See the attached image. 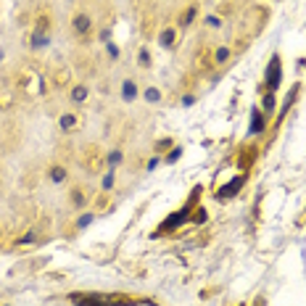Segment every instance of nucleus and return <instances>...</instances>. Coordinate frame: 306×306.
I'll list each match as a JSON object with an SVG mask.
<instances>
[{"label": "nucleus", "instance_id": "6ab92c4d", "mask_svg": "<svg viewBox=\"0 0 306 306\" xmlns=\"http://www.w3.org/2000/svg\"><path fill=\"white\" fill-rule=\"evenodd\" d=\"M145 98H148V101H158V98H161V93H158L156 87H151L148 93H145Z\"/></svg>", "mask_w": 306, "mask_h": 306}, {"label": "nucleus", "instance_id": "393cba45", "mask_svg": "<svg viewBox=\"0 0 306 306\" xmlns=\"http://www.w3.org/2000/svg\"><path fill=\"white\" fill-rule=\"evenodd\" d=\"M180 153H182L180 148H174V151L169 153V161H177V158H180Z\"/></svg>", "mask_w": 306, "mask_h": 306}, {"label": "nucleus", "instance_id": "6e6552de", "mask_svg": "<svg viewBox=\"0 0 306 306\" xmlns=\"http://www.w3.org/2000/svg\"><path fill=\"white\" fill-rule=\"evenodd\" d=\"M85 166H87V169H90V172H98V169H101V153H98L95 148H90V151H87V158H85Z\"/></svg>", "mask_w": 306, "mask_h": 306}, {"label": "nucleus", "instance_id": "2eb2a0df", "mask_svg": "<svg viewBox=\"0 0 306 306\" xmlns=\"http://www.w3.org/2000/svg\"><path fill=\"white\" fill-rule=\"evenodd\" d=\"M50 180L53 182H64L66 180V169H64V166H53V169H50Z\"/></svg>", "mask_w": 306, "mask_h": 306}, {"label": "nucleus", "instance_id": "aec40b11", "mask_svg": "<svg viewBox=\"0 0 306 306\" xmlns=\"http://www.w3.org/2000/svg\"><path fill=\"white\" fill-rule=\"evenodd\" d=\"M264 109H267V111H272V109H274V95H272V93L264 98Z\"/></svg>", "mask_w": 306, "mask_h": 306}, {"label": "nucleus", "instance_id": "a211bd4d", "mask_svg": "<svg viewBox=\"0 0 306 306\" xmlns=\"http://www.w3.org/2000/svg\"><path fill=\"white\" fill-rule=\"evenodd\" d=\"M11 106H13L11 93H3V90H0V109H11Z\"/></svg>", "mask_w": 306, "mask_h": 306}, {"label": "nucleus", "instance_id": "1a4fd4ad", "mask_svg": "<svg viewBox=\"0 0 306 306\" xmlns=\"http://www.w3.org/2000/svg\"><path fill=\"white\" fill-rule=\"evenodd\" d=\"M158 42H161V48H172V45L177 42V32H174V27L164 29V32H161V37H158Z\"/></svg>", "mask_w": 306, "mask_h": 306}, {"label": "nucleus", "instance_id": "9b49d317", "mask_svg": "<svg viewBox=\"0 0 306 306\" xmlns=\"http://www.w3.org/2000/svg\"><path fill=\"white\" fill-rule=\"evenodd\" d=\"M264 132V116L259 111H254V119H251V135H259Z\"/></svg>", "mask_w": 306, "mask_h": 306}, {"label": "nucleus", "instance_id": "20e7f679", "mask_svg": "<svg viewBox=\"0 0 306 306\" xmlns=\"http://www.w3.org/2000/svg\"><path fill=\"white\" fill-rule=\"evenodd\" d=\"M72 27H74L76 37H87L90 32H93V19H90L87 13H76L74 21H72Z\"/></svg>", "mask_w": 306, "mask_h": 306}, {"label": "nucleus", "instance_id": "7ed1b4c3", "mask_svg": "<svg viewBox=\"0 0 306 306\" xmlns=\"http://www.w3.org/2000/svg\"><path fill=\"white\" fill-rule=\"evenodd\" d=\"M282 61H280V56H272V61H269V66H267V90L269 93H274V90L280 87V79H282Z\"/></svg>", "mask_w": 306, "mask_h": 306}, {"label": "nucleus", "instance_id": "39448f33", "mask_svg": "<svg viewBox=\"0 0 306 306\" xmlns=\"http://www.w3.org/2000/svg\"><path fill=\"white\" fill-rule=\"evenodd\" d=\"M243 182H246V177H243V174H240V177H232L225 188H219V193H217V195H219V198H230V195H235V193H238V190L243 188Z\"/></svg>", "mask_w": 306, "mask_h": 306}, {"label": "nucleus", "instance_id": "f03ea898", "mask_svg": "<svg viewBox=\"0 0 306 306\" xmlns=\"http://www.w3.org/2000/svg\"><path fill=\"white\" fill-rule=\"evenodd\" d=\"M19 90H24V93H32L37 95L42 90V79L37 76L32 69H24V72L19 74Z\"/></svg>", "mask_w": 306, "mask_h": 306}, {"label": "nucleus", "instance_id": "dca6fc26", "mask_svg": "<svg viewBox=\"0 0 306 306\" xmlns=\"http://www.w3.org/2000/svg\"><path fill=\"white\" fill-rule=\"evenodd\" d=\"M227 58H230V50L227 48H219L217 53H214V64H225Z\"/></svg>", "mask_w": 306, "mask_h": 306}, {"label": "nucleus", "instance_id": "4468645a", "mask_svg": "<svg viewBox=\"0 0 306 306\" xmlns=\"http://www.w3.org/2000/svg\"><path fill=\"white\" fill-rule=\"evenodd\" d=\"M87 98V87H82V85H76L74 90H72V101H76V103H82Z\"/></svg>", "mask_w": 306, "mask_h": 306}, {"label": "nucleus", "instance_id": "0eeeda50", "mask_svg": "<svg viewBox=\"0 0 306 306\" xmlns=\"http://www.w3.org/2000/svg\"><path fill=\"white\" fill-rule=\"evenodd\" d=\"M76 124H79V119H76V114H64V116L58 119V127L64 129V132H72V129H76Z\"/></svg>", "mask_w": 306, "mask_h": 306}, {"label": "nucleus", "instance_id": "423d86ee", "mask_svg": "<svg viewBox=\"0 0 306 306\" xmlns=\"http://www.w3.org/2000/svg\"><path fill=\"white\" fill-rule=\"evenodd\" d=\"M50 11H45L40 8L37 11V19H35V32H40V35H48V29H50Z\"/></svg>", "mask_w": 306, "mask_h": 306}, {"label": "nucleus", "instance_id": "ddd939ff", "mask_svg": "<svg viewBox=\"0 0 306 306\" xmlns=\"http://www.w3.org/2000/svg\"><path fill=\"white\" fill-rule=\"evenodd\" d=\"M48 42H50V37H48V35H40V32H35V35H32V48H45Z\"/></svg>", "mask_w": 306, "mask_h": 306}, {"label": "nucleus", "instance_id": "412c9836", "mask_svg": "<svg viewBox=\"0 0 306 306\" xmlns=\"http://www.w3.org/2000/svg\"><path fill=\"white\" fill-rule=\"evenodd\" d=\"M103 188H106V190H109V188H114V172H111V174H106V177H103Z\"/></svg>", "mask_w": 306, "mask_h": 306}, {"label": "nucleus", "instance_id": "4be33fe9", "mask_svg": "<svg viewBox=\"0 0 306 306\" xmlns=\"http://www.w3.org/2000/svg\"><path fill=\"white\" fill-rule=\"evenodd\" d=\"M219 24H222L219 16H209V19H206V27H219Z\"/></svg>", "mask_w": 306, "mask_h": 306}, {"label": "nucleus", "instance_id": "a878e982", "mask_svg": "<svg viewBox=\"0 0 306 306\" xmlns=\"http://www.w3.org/2000/svg\"><path fill=\"white\" fill-rule=\"evenodd\" d=\"M140 64H143V66H148V53H145V50L140 53Z\"/></svg>", "mask_w": 306, "mask_h": 306}, {"label": "nucleus", "instance_id": "f257e3e1", "mask_svg": "<svg viewBox=\"0 0 306 306\" xmlns=\"http://www.w3.org/2000/svg\"><path fill=\"white\" fill-rule=\"evenodd\" d=\"M69 301H74L76 306H129L135 298L129 296H119V293H72Z\"/></svg>", "mask_w": 306, "mask_h": 306}, {"label": "nucleus", "instance_id": "9d476101", "mask_svg": "<svg viewBox=\"0 0 306 306\" xmlns=\"http://www.w3.org/2000/svg\"><path fill=\"white\" fill-rule=\"evenodd\" d=\"M195 16H198V5H188V11L182 13V19H180V27H190L195 21Z\"/></svg>", "mask_w": 306, "mask_h": 306}, {"label": "nucleus", "instance_id": "f8f14e48", "mask_svg": "<svg viewBox=\"0 0 306 306\" xmlns=\"http://www.w3.org/2000/svg\"><path fill=\"white\" fill-rule=\"evenodd\" d=\"M121 95H124V101H132V98L137 95V85L135 82H124V85H121Z\"/></svg>", "mask_w": 306, "mask_h": 306}, {"label": "nucleus", "instance_id": "5701e85b", "mask_svg": "<svg viewBox=\"0 0 306 306\" xmlns=\"http://www.w3.org/2000/svg\"><path fill=\"white\" fill-rule=\"evenodd\" d=\"M109 161H111V164H119V161H121V153H119V151H114L111 156H109Z\"/></svg>", "mask_w": 306, "mask_h": 306}, {"label": "nucleus", "instance_id": "b1692460", "mask_svg": "<svg viewBox=\"0 0 306 306\" xmlns=\"http://www.w3.org/2000/svg\"><path fill=\"white\" fill-rule=\"evenodd\" d=\"M90 219H93L90 214H82V219H79V227H87V225H90Z\"/></svg>", "mask_w": 306, "mask_h": 306}, {"label": "nucleus", "instance_id": "f3484780", "mask_svg": "<svg viewBox=\"0 0 306 306\" xmlns=\"http://www.w3.org/2000/svg\"><path fill=\"white\" fill-rule=\"evenodd\" d=\"M87 201V198H85V193H82V190L79 188H76L74 190V193H72V206H82V203H85Z\"/></svg>", "mask_w": 306, "mask_h": 306}]
</instances>
